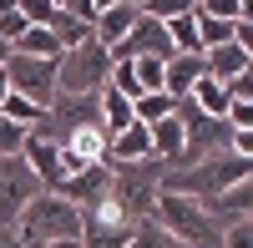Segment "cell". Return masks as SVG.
<instances>
[{
    "instance_id": "6da1fadb",
    "label": "cell",
    "mask_w": 253,
    "mask_h": 248,
    "mask_svg": "<svg viewBox=\"0 0 253 248\" xmlns=\"http://www.w3.org/2000/svg\"><path fill=\"white\" fill-rule=\"evenodd\" d=\"M10 228L20 233L26 248H36V243H76L81 238V208L56 198V193H36Z\"/></svg>"
},
{
    "instance_id": "7a4b0ae2",
    "label": "cell",
    "mask_w": 253,
    "mask_h": 248,
    "mask_svg": "<svg viewBox=\"0 0 253 248\" xmlns=\"http://www.w3.org/2000/svg\"><path fill=\"white\" fill-rule=\"evenodd\" d=\"M238 177H253V157L218 152V157H208V162H193V167H167L162 193H177V198L208 203V198H218L228 182H238Z\"/></svg>"
},
{
    "instance_id": "3957f363",
    "label": "cell",
    "mask_w": 253,
    "mask_h": 248,
    "mask_svg": "<svg viewBox=\"0 0 253 248\" xmlns=\"http://www.w3.org/2000/svg\"><path fill=\"white\" fill-rule=\"evenodd\" d=\"M162 177H167V162L157 157H142V162H112V188L107 198L126 218H147L152 213V203L162 193Z\"/></svg>"
},
{
    "instance_id": "277c9868",
    "label": "cell",
    "mask_w": 253,
    "mask_h": 248,
    "mask_svg": "<svg viewBox=\"0 0 253 248\" xmlns=\"http://www.w3.org/2000/svg\"><path fill=\"white\" fill-rule=\"evenodd\" d=\"M107 76H112V56L96 36L61 51V61H56V91H66V96H91L107 86Z\"/></svg>"
},
{
    "instance_id": "5b68a950",
    "label": "cell",
    "mask_w": 253,
    "mask_h": 248,
    "mask_svg": "<svg viewBox=\"0 0 253 248\" xmlns=\"http://www.w3.org/2000/svg\"><path fill=\"white\" fill-rule=\"evenodd\" d=\"M137 218H126L112 198H96L81 208V238L76 248H126V238H132Z\"/></svg>"
},
{
    "instance_id": "8992f818",
    "label": "cell",
    "mask_w": 253,
    "mask_h": 248,
    "mask_svg": "<svg viewBox=\"0 0 253 248\" xmlns=\"http://www.w3.org/2000/svg\"><path fill=\"white\" fill-rule=\"evenodd\" d=\"M56 61H46V56H15L10 51L5 56V86H10V96H26V101H36V107L46 112V101L56 96Z\"/></svg>"
},
{
    "instance_id": "52a82bcc",
    "label": "cell",
    "mask_w": 253,
    "mask_h": 248,
    "mask_svg": "<svg viewBox=\"0 0 253 248\" xmlns=\"http://www.w3.org/2000/svg\"><path fill=\"white\" fill-rule=\"evenodd\" d=\"M36 193H46V188H41V177L31 172V162L20 152L15 157H0V223H15L20 208H26Z\"/></svg>"
},
{
    "instance_id": "ba28073f",
    "label": "cell",
    "mask_w": 253,
    "mask_h": 248,
    "mask_svg": "<svg viewBox=\"0 0 253 248\" xmlns=\"http://www.w3.org/2000/svg\"><path fill=\"white\" fill-rule=\"evenodd\" d=\"M107 56H112V61H137V56H157V61H167V56H177V51H172V41H167V26H162V20L137 15V26L126 31Z\"/></svg>"
},
{
    "instance_id": "9c48e42d",
    "label": "cell",
    "mask_w": 253,
    "mask_h": 248,
    "mask_svg": "<svg viewBox=\"0 0 253 248\" xmlns=\"http://www.w3.org/2000/svg\"><path fill=\"white\" fill-rule=\"evenodd\" d=\"M203 213L213 218L218 228H228V223H238V218H253V177L228 182L218 198H208V203H203Z\"/></svg>"
},
{
    "instance_id": "30bf717a",
    "label": "cell",
    "mask_w": 253,
    "mask_h": 248,
    "mask_svg": "<svg viewBox=\"0 0 253 248\" xmlns=\"http://www.w3.org/2000/svg\"><path fill=\"white\" fill-rule=\"evenodd\" d=\"M203 76H208L203 56H167V66H162V91L172 96V101H182V96L193 91Z\"/></svg>"
},
{
    "instance_id": "8fae6325",
    "label": "cell",
    "mask_w": 253,
    "mask_h": 248,
    "mask_svg": "<svg viewBox=\"0 0 253 248\" xmlns=\"http://www.w3.org/2000/svg\"><path fill=\"white\" fill-rule=\"evenodd\" d=\"M142 157H152V132L142 122H132V127L107 137V162H142Z\"/></svg>"
},
{
    "instance_id": "7c38bea8",
    "label": "cell",
    "mask_w": 253,
    "mask_h": 248,
    "mask_svg": "<svg viewBox=\"0 0 253 248\" xmlns=\"http://www.w3.org/2000/svg\"><path fill=\"white\" fill-rule=\"evenodd\" d=\"M203 66L213 81H233L243 71H253V56L238 46V41H228V46H213V51H203Z\"/></svg>"
},
{
    "instance_id": "4fadbf2b",
    "label": "cell",
    "mask_w": 253,
    "mask_h": 248,
    "mask_svg": "<svg viewBox=\"0 0 253 248\" xmlns=\"http://www.w3.org/2000/svg\"><path fill=\"white\" fill-rule=\"evenodd\" d=\"M137 15H142L137 5H126V0H117V5H107V10H101V15H96V26H91V36H96V41H101V46H107V51H112V46H117V41H122L126 31H132V26H137Z\"/></svg>"
},
{
    "instance_id": "5bb4252c",
    "label": "cell",
    "mask_w": 253,
    "mask_h": 248,
    "mask_svg": "<svg viewBox=\"0 0 253 248\" xmlns=\"http://www.w3.org/2000/svg\"><path fill=\"white\" fill-rule=\"evenodd\" d=\"M147 132H152V157L167 162V167H177V162H182V122H177V107H172V117L152 122Z\"/></svg>"
},
{
    "instance_id": "9a60e30c",
    "label": "cell",
    "mask_w": 253,
    "mask_h": 248,
    "mask_svg": "<svg viewBox=\"0 0 253 248\" xmlns=\"http://www.w3.org/2000/svg\"><path fill=\"white\" fill-rule=\"evenodd\" d=\"M187 96H193V107H198V112H208V117H228V86H223V81L203 76Z\"/></svg>"
},
{
    "instance_id": "2e32d148",
    "label": "cell",
    "mask_w": 253,
    "mask_h": 248,
    "mask_svg": "<svg viewBox=\"0 0 253 248\" xmlns=\"http://www.w3.org/2000/svg\"><path fill=\"white\" fill-rule=\"evenodd\" d=\"M10 51H15V56H46V61H56V56H61L56 36H51L46 26H26V36H20Z\"/></svg>"
},
{
    "instance_id": "e0dca14e",
    "label": "cell",
    "mask_w": 253,
    "mask_h": 248,
    "mask_svg": "<svg viewBox=\"0 0 253 248\" xmlns=\"http://www.w3.org/2000/svg\"><path fill=\"white\" fill-rule=\"evenodd\" d=\"M46 31L56 36V46H61V51H71V46H81V41L91 36V26H81V20H71V15L61 10V5H56V15L46 20Z\"/></svg>"
},
{
    "instance_id": "ac0fdd59",
    "label": "cell",
    "mask_w": 253,
    "mask_h": 248,
    "mask_svg": "<svg viewBox=\"0 0 253 248\" xmlns=\"http://www.w3.org/2000/svg\"><path fill=\"white\" fill-rule=\"evenodd\" d=\"M172 107H177V101L167 96V91H142V96L132 101V117L142 122V127H152V122H162V117H172Z\"/></svg>"
},
{
    "instance_id": "d6986e66",
    "label": "cell",
    "mask_w": 253,
    "mask_h": 248,
    "mask_svg": "<svg viewBox=\"0 0 253 248\" xmlns=\"http://www.w3.org/2000/svg\"><path fill=\"white\" fill-rule=\"evenodd\" d=\"M126 248H187V243H177L167 228H157L152 218H137V228H132V238H126Z\"/></svg>"
},
{
    "instance_id": "ffe728a7",
    "label": "cell",
    "mask_w": 253,
    "mask_h": 248,
    "mask_svg": "<svg viewBox=\"0 0 253 248\" xmlns=\"http://www.w3.org/2000/svg\"><path fill=\"white\" fill-rule=\"evenodd\" d=\"M122 66L132 71L137 91H162V66H167V61H157V56H137V61H122Z\"/></svg>"
},
{
    "instance_id": "44dd1931",
    "label": "cell",
    "mask_w": 253,
    "mask_h": 248,
    "mask_svg": "<svg viewBox=\"0 0 253 248\" xmlns=\"http://www.w3.org/2000/svg\"><path fill=\"white\" fill-rule=\"evenodd\" d=\"M0 117L15 122V127H36L41 107H36V101H26V96H5V101H0Z\"/></svg>"
},
{
    "instance_id": "7402d4cb",
    "label": "cell",
    "mask_w": 253,
    "mask_h": 248,
    "mask_svg": "<svg viewBox=\"0 0 253 248\" xmlns=\"http://www.w3.org/2000/svg\"><path fill=\"white\" fill-rule=\"evenodd\" d=\"M218 248H253V218H238L218 233Z\"/></svg>"
},
{
    "instance_id": "603a6c76",
    "label": "cell",
    "mask_w": 253,
    "mask_h": 248,
    "mask_svg": "<svg viewBox=\"0 0 253 248\" xmlns=\"http://www.w3.org/2000/svg\"><path fill=\"white\" fill-rule=\"evenodd\" d=\"M187 10H193V0H147V5H142V15L162 20V26H167V20H177V15H187Z\"/></svg>"
},
{
    "instance_id": "cb8c5ba5",
    "label": "cell",
    "mask_w": 253,
    "mask_h": 248,
    "mask_svg": "<svg viewBox=\"0 0 253 248\" xmlns=\"http://www.w3.org/2000/svg\"><path fill=\"white\" fill-rule=\"evenodd\" d=\"M26 132H31V127H15V122L0 117V157H15L20 147H26Z\"/></svg>"
},
{
    "instance_id": "d4e9b609",
    "label": "cell",
    "mask_w": 253,
    "mask_h": 248,
    "mask_svg": "<svg viewBox=\"0 0 253 248\" xmlns=\"http://www.w3.org/2000/svg\"><path fill=\"white\" fill-rule=\"evenodd\" d=\"M15 5H20V15H26L31 26H46V20L56 15V5H51V0H15Z\"/></svg>"
},
{
    "instance_id": "484cf974",
    "label": "cell",
    "mask_w": 253,
    "mask_h": 248,
    "mask_svg": "<svg viewBox=\"0 0 253 248\" xmlns=\"http://www.w3.org/2000/svg\"><path fill=\"white\" fill-rule=\"evenodd\" d=\"M228 127L233 132H253V101H228Z\"/></svg>"
},
{
    "instance_id": "4316f807",
    "label": "cell",
    "mask_w": 253,
    "mask_h": 248,
    "mask_svg": "<svg viewBox=\"0 0 253 248\" xmlns=\"http://www.w3.org/2000/svg\"><path fill=\"white\" fill-rule=\"evenodd\" d=\"M0 248H26V243H20V233L10 228V223H0Z\"/></svg>"
},
{
    "instance_id": "83f0119b",
    "label": "cell",
    "mask_w": 253,
    "mask_h": 248,
    "mask_svg": "<svg viewBox=\"0 0 253 248\" xmlns=\"http://www.w3.org/2000/svg\"><path fill=\"white\" fill-rule=\"evenodd\" d=\"M10 96V86H5V66H0V101H5Z\"/></svg>"
},
{
    "instance_id": "f1b7e54d",
    "label": "cell",
    "mask_w": 253,
    "mask_h": 248,
    "mask_svg": "<svg viewBox=\"0 0 253 248\" xmlns=\"http://www.w3.org/2000/svg\"><path fill=\"white\" fill-rule=\"evenodd\" d=\"M91 5H96V15H101V10H107V5H117V0H91Z\"/></svg>"
},
{
    "instance_id": "f546056e",
    "label": "cell",
    "mask_w": 253,
    "mask_h": 248,
    "mask_svg": "<svg viewBox=\"0 0 253 248\" xmlns=\"http://www.w3.org/2000/svg\"><path fill=\"white\" fill-rule=\"evenodd\" d=\"M36 248H76V243H36Z\"/></svg>"
},
{
    "instance_id": "4dcf8cb0",
    "label": "cell",
    "mask_w": 253,
    "mask_h": 248,
    "mask_svg": "<svg viewBox=\"0 0 253 248\" xmlns=\"http://www.w3.org/2000/svg\"><path fill=\"white\" fill-rule=\"evenodd\" d=\"M5 56H10V46H5V41H0V66H5Z\"/></svg>"
},
{
    "instance_id": "1f68e13d",
    "label": "cell",
    "mask_w": 253,
    "mask_h": 248,
    "mask_svg": "<svg viewBox=\"0 0 253 248\" xmlns=\"http://www.w3.org/2000/svg\"><path fill=\"white\" fill-rule=\"evenodd\" d=\"M51 5H61V0H51Z\"/></svg>"
}]
</instances>
